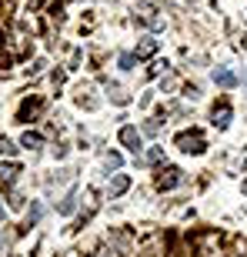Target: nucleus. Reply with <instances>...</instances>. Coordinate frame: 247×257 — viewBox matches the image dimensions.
Here are the masks:
<instances>
[{
  "label": "nucleus",
  "mask_w": 247,
  "mask_h": 257,
  "mask_svg": "<svg viewBox=\"0 0 247 257\" xmlns=\"http://www.w3.org/2000/svg\"><path fill=\"white\" fill-rule=\"evenodd\" d=\"M0 154H4V157H14V154H17V147H14L7 137H0Z\"/></svg>",
  "instance_id": "nucleus-10"
},
{
  "label": "nucleus",
  "mask_w": 247,
  "mask_h": 257,
  "mask_svg": "<svg viewBox=\"0 0 247 257\" xmlns=\"http://www.w3.org/2000/svg\"><path fill=\"white\" fill-rule=\"evenodd\" d=\"M40 144V134H24V147H37Z\"/></svg>",
  "instance_id": "nucleus-12"
},
{
  "label": "nucleus",
  "mask_w": 247,
  "mask_h": 257,
  "mask_svg": "<svg viewBox=\"0 0 247 257\" xmlns=\"http://www.w3.org/2000/svg\"><path fill=\"white\" fill-rule=\"evenodd\" d=\"M0 220H4V207H0Z\"/></svg>",
  "instance_id": "nucleus-17"
},
{
  "label": "nucleus",
  "mask_w": 247,
  "mask_h": 257,
  "mask_svg": "<svg viewBox=\"0 0 247 257\" xmlns=\"http://www.w3.org/2000/svg\"><path fill=\"white\" fill-rule=\"evenodd\" d=\"M177 147L184 154H204V141H200V134H181L177 137Z\"/></svg>",
  "instance_id": "nucleus-1"
},
{
  "label": "nucleus",
  "mask_w": 247,
  "mask_h": 257,
  "mask_svg": "<svg viewBox=\"0 0 247 257\" xmlns=\"http://www.w3.org/2000/svg\"><path fill=\"white\" fill-rule=\"evenodd\" d=\"M27 217H30V224H37V220H40V204H34V207H30Z\"/></svg>",
  "instance_id": "nucleus-15"
},
{
  "label": "nucleus",
  "mask_w": 247,
  "mask_h": 257,
  "mask_svg": "<svg viewBox=\"0 0 247 257\" xmlns=\"http://www.w3.org/2000/svg\"><path fill=\"white\" fill-rule=\"evenodd\" d=\"M107 167H120V154H107Z\"/></svg>",
  "instance_id": "nucleus-16"
},
{
  "label": "nucleus",
  "mask_w": 247,
  "mask_h": 257,
  "mask_svg": "<svg viewBox=\"0 0 247 257\" xmlns=\"http://www.w3.org/2000/svg\"><path fill=\"white\" fill-rule=\"evenodd\" d=\"M154 50H157V40H144L141 47H137V57H151Z\"/></svg>",
  "instance_id": "nucleus-8"
},
{
  "label": "nucleus",
  "mask_w": 247,
  "mask_h": 257,
  "mask_svg": "<svg viewBox=\"0 0 247 257\" xmlns=\"http://www.w3.org/2000/svg\"><path fill=\"white\" fill-rule=\"evenodd\" d=\"M210 80H214L217 87H224V90H227V87H234V84H237V74H234V70H227V67H214Z\"/></svg>",
  "instance_id": "nucleus-2"
},
{
  "label": "nucleus",
  "mask_w": 247,
  "mask_h": 257,
  "mask_svg": "<svg viewBox=\"0 0 247 257\" xmlns=\"http://www.w3.org/2000/svg\"><path fill=\"white\" fill-rule=\"evenodd\" d=\"M120 144L134 154L141 151V134H137V127H120Z\"/></svg>",
  "instance_id": "nucleus-3"
},
{
  "label": "nucleus",
  "mask_w": 247,
  "mask_h": 257,
  "mask_svg": "<svg viewBox=\"0 0 247 257\" xmlns=\"http://www.w3.org/2000/svg\"><path fill=\"white\" fill-rule=\"evenodd\" d=\"M0 247H4V237H0Z\"/></svg>",
  "instance_id": "nucleus-19"
},
{
  "label": "nucleus",
  "mask_w": 247,
  "mask_h": 257,
  "mask_svg": "<svg viewBox=\"0 0 247 257\" xmlns=\"http://www.w3.org/2000/svg\"><path fill=\"white\" fill-rule=\"evenodd\" d=\"M14 174H17V164H0V181H14Z\"/></svg>",
  "instance_id": "nucleus-7"
},
{
  "label": "nucleus",
  "mask_w": 247,
  "mask_h": 257,
  "mask_svg": "<svg viewBox=\"0 0 247 257\" xmlns=\"http://www.w3.org/2000/svg\"><path fill=\"white\" fill-rule=\"evenodd\" d=\"M244 84H247V70H244Z\"/></svg>",
  "instance_id": "nucleus-18"
},
{
  "label": "nucleus",
  "mask_w": 247,
  "mask_h": 257,
  "mask_svg": "<svg viewBox=\"0 0 247 257\" xmlns=\"http://www.w3.org/2000/svg\"><path fill=\"white\" fill-rule=\"evenodd\" d=\"M134 60H137L134 54H120V67H124V70H131V67H134Z\"/></svg>",
  "instance_id": "nucleus-14"
},
{
  "label": "nucleus",
  "mask_w": 247,
  "mask_h": 257,
  "mask_svg": "<svg viewBox=\"0 0 247 257\" xmlns=\"http://www.w3.org/2000/svg\"><path fill=\"white\" fill-rule=\"evenodd\" d=\"M74 200H77V197H74V194H67V197H64V200H60V207H57V210H60V214H74V207H77Z\"/></svg>",
  "instance_id": "nucleus-9"
},
{
  "label": "nucleus",
  "mask_w": 247,
  "mask_h": 257,
  "mask_svg": "<svg viewBox=\"0 0 247 257\" xmlns=\"http://www.w3.org/2000/svg\"><path fill=\"white\" fill-rule=\"evenodd\" d=\"M147 161H151V164H161L164 161V151H161V147H154V151L147 154Z\"/></svg>",
  "instance_id": "nucleus-13"
},
{
  "label": "nucleus",
  "mask_w": 247,
  "mask_h": 257,
  "mask_svg": "<svg viewBox=\"0 0 247 257\" xmlns=\"http://www.w3.org/2000/svg\"><path fill=\"white\" fill-rule=\"evenodd\" d=\"M110 97H114V104H127V94H124L120 87H110Z\"/></svg>",
  "instance_id": "nucleus-11"
},
{
  "label": "nucleus",
  "mask_w": 247,
  "mask_h": 257,
  "mask_svg": "<svg viewBox=\"0 0 247 257\" xmlns=\"http://www.w3.org/2000/svg\"><path fill=\"white\" fill-rule=\"evenodd\" d=\"M177 184H181V171H177V167H167V171H161V177H157V187H161V191H171Z\"/></svg>",
  "instance_id": "nucleus-4"
},
{
  "label": "nucleus",
  "mask_w": 247,
  "mask_h": 257,
  "mask_svg": "<svg viewBox=\"0 0 247 257\" xmlns=\"http://www.w3.org/2000/svg\"><path fill=\"white\" fill-rule=\"evenodd\" d=\"M244 194H247V184H244Z\"/></svg>",
  "instance_id": "nucleus-20"
},
{
  "label": "nucleus",
  "mask_w": 247,
  "mask_h": 257,
  "mask_svg": "<svg viewBox=\"0 0 247 257\" xmlns=\"http://www.w3.org/2000/svg\"><path fill=\"white\" fill-rule=\"evenodd\" d=\"M227 124H230V107H227V104H220V110L214 107V127H220V131H224Z\"/></svg>",
  "instance_id": "nucleus-5"
},
{
  "label": "nucleus",
  "mask_w": 247,
  "mask_h": 257,
  "mask_svg": "<svg viewBox=\"0 0 247 257\" xmlns=\"http://www.w3.org/2000/svg\"><path fill=\"white\" fill-rule=\"evenodd\" d=\"M127 187H131V177H127V174H120V177L110 181V194H124Z\"/></svg>",
  "instance_id": "nucleus-6"
}]
</instances>
